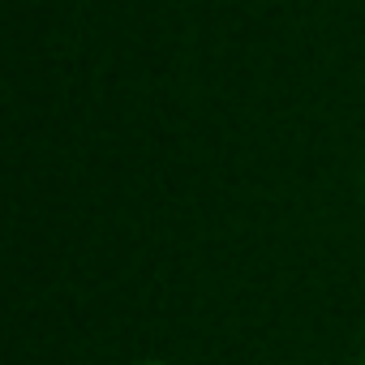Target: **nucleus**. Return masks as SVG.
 I'll return each mask as SVG.
<instances>
[{"instance_id": "obj_1", "label": "nucleus", "mask_w": 365, "mask_h": 365, "mask_svg": "<svg viewBox=\"0 0 365 365\" xmlns=\"http://www.w3.org/2000/svg\"><path fill=\"white\" fill-rule=\"evenodd\" d=\"M138 365H168V361H138Z\"/></svg>"}]
</instances>
